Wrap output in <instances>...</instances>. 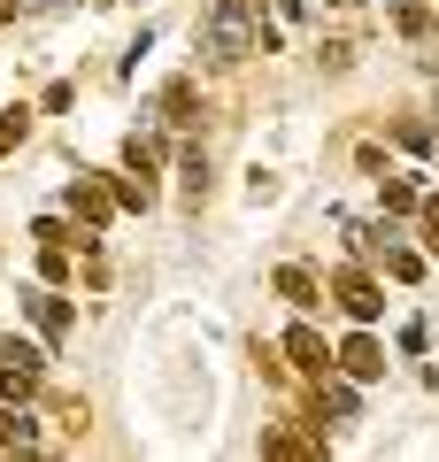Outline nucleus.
Masks as SVG:
<instances>
[{
    "mask_svg": "<svg viewBox=\"0 0 439 462\" xmlns=\"http://www.w3.org/2000/svg\"><path fill=\"white\" fill-rule=\"evenodd\" d=\"M209 54L216 62H247V54H270L277 47V23L262 16V0H216V16H209Z\"/></svg>",
    "mask_w": 439,
    "mask_h": 462,
    "instance_id": "obj_1",
    "label": "nucleus"
},
{
    "mask_svg": "<svg viewBox=\"0 0 439 462\" xmlns=\"http://www.w3.org/2000/svg\"><path fill=\"white\" fill-rule=\"evenodd\" d=\"M39 378H47V355L23 346V339H0V393H8V401H32Z\"/></svg>",
    "mask_w": 439,
    "mask_h": 462,
    "instance_id": "obj_2",
    "label": "nucleus"
},
{
    "mask_svg": "<svg viewBox=\"0 0 439 462\" xmlns=\"http://www.w3.org/2000/svg\"><path fill=\"white\" fill-rule=\"evenodd\" d=\"M23 316L39 324V339H47V346H62L70 331H78V309L62 300V285H32V293H23Z\"/></svg>",
    "mask_w": 439,
    "mask_h": 462,
    "instance_id": "obj_3",
    "label": "nucleus"
},
{
    "mask_svg": "<svg viewBox=\"0 0 439 462\" xmlns=\"http://www.w3.org/2000/svg\"><path fill=\"white\" fill-rule=\"evenodd\" d=\"M62 208H70V224H85V231H108V216H116L108 178H78V185L62 193Z\"/></svg>",
    "mask_w": 439,
    "mask_h": 462,
    "instance_id": "obj_4",
    "label": "nucleus"
},
{
    "mask_svg": "<svg viewBox=\"0 0 439 462\" xmlns=\"http://www.w3.org/2000/svg\"><path fill=\"white\" fill-rule=\"evenodd\" d=\"M332 370H347L355 385H370V378H386V346H378L370 331H355V339H347L340 355H332Z\"/></svg>",
    "mask_w": 439,
    "mask_h": 462,
    "instance_id": "obj_5",
    "label": "nucleus"
},
{
    "mask_svg": "<svg viewBox=\"0 0 439 462\" xmlns=\"http://www.w3.org/2000/svg\"><path fill=\"white\" fill-rule=\"evenodd\" d=\"M285 363H293V370H309V378H324V370H332L324 331H316V324H293V331H285Z\"/></svg>",
    "mask_w": 439,
    "mask_h": 462,
    "instance_id": "obj_6",
    "label": "nucleus"
},
{
    "mask_svg": "<svg viewBox=\"0 0 439 462\" xmlns=\"http://www.w3.org/2000/svg\"><path fill=\"white\" fill-rule=\"evenodd\" d=\"M340 309L355 316V324H378V316H386V293H378L362 270H340Z\"/></svg>",
    "mask_w": 439,
    "mask_h": 462,
    "instance_id": "obj_7",
    "label": "nucleus"
},
{
    "mask_svg": "<svg viewBox=\"0 0 439 462\" xmlns=\"http://www.w3.org/2000/svg\"><path fill=\"white\" fill-rule=\"evenodd\" d=\"M154 162H163V139H154V132H131V139H124V170L154 178Z\"/></svg>",
    "mask_w": 439,
    "mask_h": 462,
    "instance_id": "obj_8",
    "label": "nucleus"
},
{
    "mask_svg": "<svg viewBox=\"0 0 439 462\" xmlns=\"http://www.w3.org/2000/svg\"><path fill=\"white\" fill-rule=\"evenodd\" d=\"M0 447H39V424L23 416V401H8V409H0Z\"/></svg>",
    "mask_w": 439,
    "mask_h": 462,
    "instance_id": "obj_9",
    "label": "nucleus"
},
{
    "mask_svg": "<svg viewBox=\"0 0 439 462\" xmlns=\"http://www.w3.org/2000/svg\"><path fill=\"white\" fill-rule=\"evenodd\" d=\"M108 200L116 208H154V185H146L139 170H124V178H108Z\"/></svg>",
    "mask_w": 439,
    "mask_h": 462,
    "instance_id": "obj_10",
    "label": "nucleus"
},
{
    "mask_svg": "<svg viewBox=\"0 0 439 462\" xmlns=\"http://www.w3.org/2000/svg\"><path fill=\"white\" fill-rule=\"evenodd\" d=\"M277 293H285L293 309H316V278H309L301 263H285V270H277Z\"/></svg>",
    "mask_w": 439,
    "mask_h": 462,
    "instance_id": "obj_11",
    "label": "nucleus"
},
{
    "mask_svg": "<svg viewBox=\"0 0 439 462\" xmlns=\"http://www.w3.org/2000/svg\"><path fill=\"white\" fill-rule=\"evenodd\" d=\"M378 193H386V216H416V185H408V178H378Z\"/></svg>",
    "mask_w": 439,
    "mask_h": 462,
    "instance_id": "obj_12",
    "label": "nucleus"
},
{
    "mask_svg": "<svg viewBox=\"0 0 439 462\" xmlns=\"http://www.w3.org/2000/svg\"><path fill=\"white\" fill-rule=\"evenodd\" d=\"M262 455H277V462H301V455H316V439H301V431H270V439H262Z\"/></svg>",
    "mask_w": 439,
    "mask_h": 462,
    "instance_id": "obj_13",
    "label": "nucleus"
},
{
    "mask_svg": "<svg viewBox=\"0 0 439 462\" xmlns=\"http://www.w3.org/2000/svg\"><path fill=\"white\" fill-rule=\"evenodd\" d=\"M316 416H355V385H332V370H324V393H316Z\"/></svg>",
    "mask_w": 439,
    "mask_h": 462,
    "instance_id": "obj_14",
    "label": "nucleus"
},
{
    "mask_svg": "<svg viewBox=\"0 0 439 462\" xmlns=\"http://www.w3.org/2000/svg\"><path fill=\"white\" fill-rule=\"evenodd\" d=\"M163 124H193V85H170V100H163Z\"/></svg>",
    "mask_w": 439,
    "mask_h": 462,
    "instance_id": "obj_15",
    "label": "nucleus"
},
{
    "mask_svg": "<svg viewBox=\"0 0 439 462\" xmlns=\"http://www.w3.org/2000/svg\"><path fill=\"white\" fill-rule=\"evenodd\" d=\"M23 124H32V108H8V116H0V154L23 139Z\"/></svg>",
    "mask_w": 439,
    "mask_h": 462,
    "instance_id": "obj_16",
    "label": "nucleus"
},
{
    "mask_svg": "<svg viewBox=\"0 0 439 462\" xmlns=\"http://www.w3.org/2000/svg\"><path fill=\"white\" fill-rule=\"evenodd\" d=\"M185 193H193V200L209 193V162H201V154H185Z\"/></svg>",
    "mask_w": 439,
    "mask_h": 462,
    "instance_id": "obj_17",
    "label": "nucleus"
},
{
    "mask_svg": "<svg viewBox=\"0 0 439 462\" xmlns=\"http://www.w3.org/2000/svg\"><path fill=\"white\" fill-rule=\"evenodd\" d=\"M386 270H393V278H424V263H416L408 247H393V254H386Z\"/></svg>",
    "mask_w": 439,
    "mask_h": 462,
    "instance_id": "obj_18",
    "label": "nucleus"
},
{
    "mask_svg": "<svg viewBox=\"0 0 439 462\" xmlns=\"http://www.w3.org/2000/svg\"><path fill=\"white\" fill-rule=\"evenodd\" d=\"M416 216H424V247L439 254V200H416Z\"/></svg>",
    "mask_w": 439,
    "mask_h": 462,
    "instance_id": "obj_19",
    "label": "nucleus"
}]
</instances>
